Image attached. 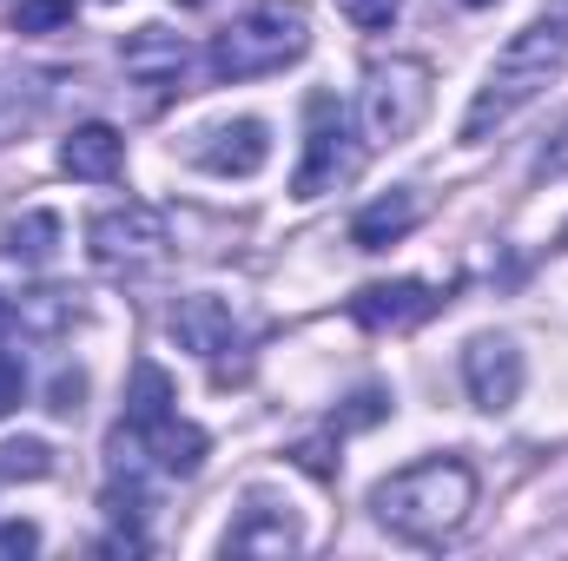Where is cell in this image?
I'll return each mask as SVG.
<instances>
[{"instance_id":"1","label":"cell","mask_w":568,"mask_h":561,"mask_svg":"<svg viewBox=\"0 0 568 561\" xmlns=\"http://www.w3.org/2000/svg\"><path fill=\"white\" fill-rule=\"evenodd\" d=\"M469 509H476V469L463 456H424L371 489V516L410 549H436L463 536Z\"/></svg>"},{"instance_id":"2","label":"cell","mask_w":568,"mask_h":561,"mask_svg":"<svg viewBox=\"0 0 568 561\" xmlns=\"http://www.w3.org/2000/svg\"><path fill=\"white\" fill-rule=\"evenodd\" d=\"M568 67V20H529L483 73L469 113H463V145L489 140L496 126H509L529 100H542L556 86V73Z\"/></svg>"},{"instance_id":"3","label":"cell","mask_w":568,"mask_h":561,"mask_svg":"<svg viewBox=\"0 0 568 561\" xmlns=\"http://www.w3.org/2000/svg\"><path fill=\"white\" fill-rule=\"evenodd\" d=\"M304 53H311V13L297 0H258L212 40L205 67L219 86H239V80H265V73L297 67Z\"/></svg>"},{"instance_id":"4","label":"cell","mask_w":568,"mask_h":561,"mask_svg":"<svg viewBox=\"0 0 568 561\" xmlns=\"http://www.w3.org/2000/svg\"><path fill=\"white\" fill-rule=\"evenodd\" d=\"M429 113V60L410 53H390L364 73V100H357V120H364V140L371 145H397L424 126Z\"/></svg>"},{"instance_id":"5","label":"cell","mask_w":568,"mask_h":561,"mask_svg":"<svg viewBox=\"0 0 568 561\" xmlns=\"http://www.w3.org/2000/svg\"><path fill=\"white\" fill-rule=\"evenodd\" d=\"M87 252H93V265H100L106 278H145V272L165 265L172 238H165V218H159L152 205L126 198V205L93 212V225H87Z\"/></svg>"},{"instance_id":"6","label":"cell","mask_w":568,"mask_h":561,"mask_svg":"<svg viewBox=\"0 0 568 561\" xmlns=\"http://www.w3.org/2000/svg\"><path fill=\"white\" fill-rule=\"evenodd\" d=\"M351 165H357V152H351L344 106H337L331 93H311V106H304V159H297L291 198H324Z\"/></svg>"},{"instance_id":"7","label":"cell","mask_w":568,"mask_h":561,"mask_svg":"<svg viewBox=\"0 0 568 561\" xmlns=\"http://www.w3.org/2000/svg\"><path fill=\"white\" fill-rule=\"evenodd\" d=\"M120 67H126V86H140V113L152 120L165 100L185 93V67H192V53H185L179 33H165V27H140V33H126Z\"/></svg>"},{"instance_id":"8","label":"cell","mask_w":568,"mask_h":561,"mask_svg":"<svg viewBox=\"0 0 568 561\" xmlns=\"http://www.w3.org/2000/svg\"><path fill=\"white\" fill-rule=\"evenodd\" d=\"M523 384H529V364H523L516 337H476V344L463 350V390H469L476 410H489V417L516 410Z\"/></svg>"},{"instance_id":"9","label":"cell","mask_w":568,"mask_h":561,"mask_svg":"<svg viewBox=\"0 0 568 561\" xmlns=\"http://www.w3.org/2000/svg\"><path fill=\"white\" fill-rule=\"evenodd\" d=\"M265 159H272L265 120H225V126H205L192 140V165L212 172V178H252Z\"/></svg>"},{"instance_id":"10","label":"cell","mask_w":568,"mask_h":561,"mask_svg":"<svg viewBox=\"0 0 568 561\" xmlns=\"http://www.w3.org/2000/svg\"><path fill=\"white\" fill-rule=\"evenodd\" d=\"M165 330L179 337V350H192V357H225L232 344H239V317H232V304L225 297H212V290H192V297H179L172 304V317H165Z\"/></svg>"},{"instance_id":"11","label":"cell","mask_w":568,"mask_h":561,"mask_svg":"<svg viewBox=\"0 0 568 561\" xmlns=\"http://www.w3.org/2000/svg\"><path fill=\"white\" fill-rule=\"evenodd\" d=\"M60 172H67V178H87V185H113V178L126 172V140H120V126H106V120L73 126L67 145H60Z\"/></svg>"},{"instance_id":"12","label":"cell","mask_w":568,"mask_h":561,"mask_svg":"<svg viewBox=\"0 0 568 561\" xmlns=\"http://www.w3.org/2000/svg\"><path fill=\"white\" fill-rule=\"evenodd\" d=\"M417 225H424V192L397 185V192L371 198V205L351 218V245H357V252H390V245H397V238H410Z\"/></svg>"},{"instance_id":"13","label":"cell","mask_w":568,"mask_h":561,"mask_svg":"<svg viewBox=\"0 0 568 561\" xmlns=\"http://www.w3.org/2000/svg\"><path fill=\"white\" fill-rule=\"evenodd\" d=\"M120 429H126V422H120ZM126 436L145 449V462L165 469V476H199V469H205V449H212V436H205L199 422H185L179 410L165 422H152V429H126Z\"/></svg>"},{"instance_id":"14","label":"cell","mask_w":568,"mask_h":561,"mask_svg":"<svg viewBox=\"0 0 568 561\" xmlns=\"http://www.w3.org/2000/svg\"><path fill=\"white\" fill-rule=\"evenodd\" d=\"M436 310V290L417 278H397V284H364L357 297H351V317L357 324H371V330H404V324H417Z\"/></svg>"},{"instance_id":"15","label":"cell","mask_w":568,"mask_h":561,"mask_svg":"<svg viewBox=\"0 0 568 561\" xmlns=\"http://www.w3.org/2000/svg\"><path fill=\"white\" fill-rule=\"evenodd\" d=\"M304 536H297V522L284 516V509H245L239 522H232V536H225V555H291Z\"/></svg>"},{"instance_id":"16","label":"cell","mask_w":568,"mask_h":561,"mask_svg":"<svg viewBox=\"0 0 568 561\" xmlns=\"http://www.w3.org/2000/svg\"><path fill=\"white\" fill-rule=\"evenodd\" d=\"M172 417V377L152 364V357H140L133 364V390H126V429H152V422Z\"/></svg>"},{"instance_id":"17","label":"cell","mask_w":568,"mask_h":561,"mask_svg":"<svg viewBox=\"0 0 568 561\" xmlns=\"http://www.w3.org/2000/svg\"><path fill=\"white\" fill-rule=\"evenodd\" d=\"M53 252H60V218L53 212H20L7 225V258L13 265H47Z\"/></svg>"},{"instance_id":"18","label":"cell","mask_w":568,"mask_h":561,"mask_svg":"<svg viewBox=\"0 0 568 561\" xmlns=\"http://www.w3.org/2000/svg\"><path fill=\"white\" fill-rule=\"evenodd\" d=\"M80 317V304H73V290H27L20 304H13V324L20 330H40V337H53V330H67Z\"/></svg>"},{"instance_id":"19","label":"cell","mask_w":568,"mask_h":561,"mask_svg":"<svg viewBox=\"0 0 568 561\" xmlns=\"http://www.w3.org/2000/svg\"><path fill=\"white\" fill-rule=\"evenodd\" d=\"M73 27V0H20L13 7V33H60Z\"/></svg>"},{"instance_id":"20","label":"cell","mask_w":568,"mask_h":561,"mask_svg":"<svg viewBox=\"0 0 568 561\" xmlns=\"http://www.w3.org/2000/svg\"><path fill=\"white\" fill-rule=\"evenodd\" d=\"M47 469H53V449H47V442H33V436L0 449V476H27V482H33V476H47Z\"/></svg>"},{"instance_id":"21","label":"cell","mask_w":568,"mask_h":561,"mask_svg":"<svg viewBox=\"0 0 568 561\" xmlns=\"http://www.w3.org/2000/svg\"><path fill=\"white\" fill-rule=\"evenodd\" d=\"M337 13H344L357 33H390V20L404 13V0H337Z\"/></svg>"},{"instance_id":"22","label":"cell","mask_w":568,"mask_h":561,"mask_svg":"<svg viewBox=\"0 0 568 561\" xmlns=\"http://www.w3.org/2000/svg\"><path fill=\"white\" fill-rule=\"evenodd\" d=\"M80 397H87V377H80V370H60L53 390H47V410H53V417H80Z\"/></svg>"},{"instance_id":"23","label":"cell","mask_w":568,"mask_h":561,"mask_svg":"<svg viewBox=\"0 0 568 561\" xmlns=\"http://www.w3.org/2000/svg\"><path fill=\"white\" fill-rule=\"evenodd\" d=\"M20 397H27V370H20V357H7V350H0V417H13V410H20Z\"/></svg>"},{"instance_id":"24","label":"cell","mask_w":568,"mask_h":561,"mask_svg":"<svg viewBox=\"0 0 568 561\" xmlns=\"http://www.w3.org/2000/svg\"><path fill=\"white\" fill-rule=\"evenodd\" d=\"M33 549H40L33 522H0V555H33Z\"/></svg>"},{"instance_id":"25","label":"cell","mask_w":568,"mask_h":561,"mask_svg":"<svg viewBox=\"0 0 568 561\" xmlns=\"http://www.w3.org/2000/svg\"><path fill=\"white\" fill-rule=\"evenodd\" d=\"M463 7H496V0H463Z\"/></svg>"},{"instance_id":"26","label":"cell","mask_w":568,"mask_h":561,"mask_svg":"<svg viewBox=\"0 0 568 561\" xmlns=\"http://www.w3.org/2000/svg\"><path fill=\"white\" fill-rule=\"evenodd\" d=\"M7 317H13V310H7V304H0V324H7Z\"/></svg>"},{"instance_id":"27","label":"cell","mask_w":568,"mask_h":561,"mask_svg":"<svg viewBox=\"0 0 568 561\" xmlns=\"http://www.w3.org/2000/svg\"><path fill=\"white\" fill-rule=\"evenodd\" d=\"M179 7H205V0H179Z\"/></svg>"}]
</instances>
